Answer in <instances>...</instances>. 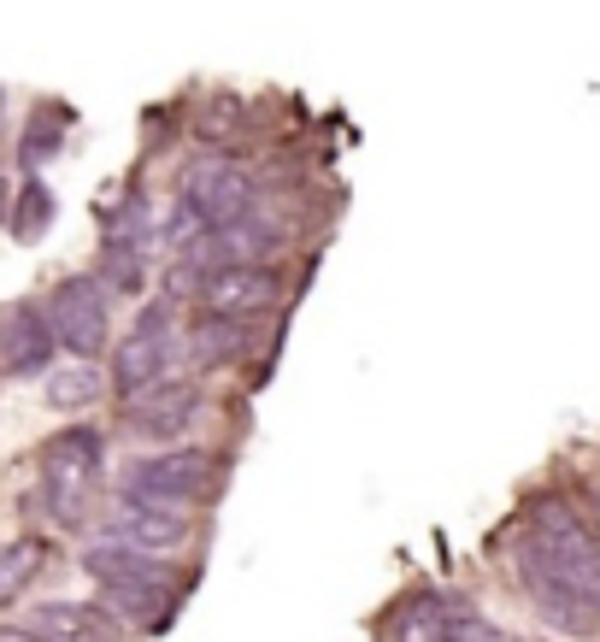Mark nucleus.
Returning a JSON list of instances; mask_svg holds the SVG:
<instances>
[{
  "mask_svg": "<svg viewBox=\"0 0 600 642\" xmlns=\"http://www.w3.org/2000/svg\"><path fill=\"white\" fill-rule=\"evenodd\" d=\"M224 489V460L213 448H159V454H141V460L124 466L118 495L124 502H141V507H171V513H195L206 502H218Z\"/></svg>",
  "mask_w": 600,
  "mask_h": 642,
  "instance_id": "nucleus-1",
  "label": "nucleus"
},
{
  "mask_svg": "<svg viewBox=\"0 0 600 642\" xmlns=\"http://www.w3.org/2000/svg\"><path fill=\"white\" fill-rule=\"evenodd\" d=\"M41 566H48V543L41 536H7L0 543V607H12L30 590Z\"/></svg>",
  "mask_w": 600,
  "mask_h": 642,
  "instance_id": "nucleus-15",
  "label": "nucleus"
},
{
  "mask_svg": "<svg viewBox=\"0 0 600 642\" xmlns=\"http://www.w3.org/2000/svg\"><path fill=\"white\" fill-rule=\"evenodd\" d=\"M200 407L206 396L195 383H154L148 396H130L124 401V430H136V437H148V442H177V437H189L195 419H200Z\"/></svg>",
  "mask_w": 600,
  "mask_h": 642,
  "instance_id": "nucleus-8",
  "label": "nucleus"
},
{
  "mask_svg": "<svg viewBox=\"0 0 600 642\" xmlns=\"http://www.w3.org/2000/svg\"><path fill=\"white\" fill-rule=\"evenodd\" d=\"M48 218H53V195L41 189V183H24V189H18V213H12V231L24 236V242H36L41 231H48Z\"/></svg>",
  "mask_w": 600,
  "mask_h": 642,
  "instance_id": "nucleus-18",
  "label": "nucleus"
},
{
  "mask_svg": "<svg viewBox=\"0 0 600 642\" xmlns=\"http://www.w3.org/2000/svg\"><path fill=\"white\" fill-rule=\"evenodd\" d=\"M71 130V107H36V118L24 124V136H18V165L36 172V165H48V154H59V142Z\"/></svg>",
  "mask_w": 600,
  "mask_h": 642,
  "instance_id": "nucleus-16",
  "label": "nucleus"
},
{
  "mask_svg": "<svg viewBox=\"0 0 600 642\" xmlns=\"http://www.w3.org/2000/svg\"><path fill=\"white\" fill-rule=\"evenodd\" d=\"M383 636L388 642H460V619H453V607L436 590H419V595H406V602L388 613Z\"/></svg>",
  "mask_w": 600,
  "mask_h": 642,
  "instance_id": "nucleus-13",
  "label": "nucleus"
},
{
  "mask_svg": "<svg viewBox=\"0 0 600 642\" xmlns=\"http://www.w3.org/2000/svg\"><path fill=\"white\" fill-rule=\"evenodd\" d=\"M519 642H530V636H519Z\"/></svg>",
  "mask_w": 600,
  "mask_h": 642,
  "instance_id": "nucleus-20",
  "label": "nucleus"
},
{
  "mask_svg": "<svg viewBox=\"0 0 600 642\" xmlns=\"http://www.w3.org/2000/svg\"><path fill=\"white\" fill-rule=\"evenodd\" d=\"M171 360H177V324H171V307L165 301H148L141 307V319L130 324V337L112 348V389L118 401L130 396H148L154 383L171 378Z\"/></svg>",
  "mask_w": 600,
  "mask_h": 642,
  "instance_id": "nucleus-6",
  "label": "nucleus"
},
{
  "mask_svg": "<svg viewBox=\"0 0 600 642\" xmlns=\"http://www.w3.org/2000/svg\"><path fill=\"white\" fill-rule=\"evenodd\" d=\"M30 631H41L48 642H112L118 619L100 602H41L30 613Z\"/></svg>",
  "mask_w": 600,
  "mask_h": 642,
  "instance_id": "nucleus-12",
  "label": "nucleus"
},
{
  "mask_svg": "<svg viewBox=\"0 0 600 642\" xmlns=\"http://www.w3.org/2000/svg\"><path fill=\"white\" fill-rule=\"evenodd\" d=\"M0 642H48V636L30 631V625H0Z\"/></svg>",
  "mask_w": 600,
  "mask_h": 642,
  "instance_id": "nucleus-19",
  "label": "nucleus"
},
{
  "mask_svg": "<svg viewBox=\"0 0 600 642\" xmlns=\"http://www.w3.org/2000/svg\"><path fill=\"white\" fill-rule=\"evenodd\" d=\"M195 301H200V313L254 324L259 313H272L283 301V272L277 265H213V272L195 278Z\"/></svg>",
  "mask_w": 600,
  "mask_h": 642,
  "instance_id": "nucleus-7",
  "label": "nucleus"
},
{
  "mask_svg": "<svg viewBox=\"0 0 600 642\" xmlns=\"http://www.w3.org/2000/svg\"><path fill=\"white\" fill-rule=\"evenodd\" d=\"M177 206H189L206 231H224V224H242L259 213V177L242 159L213 148L177 172Z\"/></svg>",
  "mask_w": 600,
  "mask_h": 642,
  "instance_id": "nucleus-4",
  "label": "nucleus"
},
{
  "mask_svg": "<svg viewBox=\"0 0 600 642\" xmlns=\"http://www.w3.org/2000/svg\"><path fill=\"white\" fill-rule=\"evenodd\" d=\"M100 283L107 295H136L141 278H148V260H141V242L136 236H107V260H100Z\"/></svg>",
  "mask_w": 600,
  "mask_h": 642,
  "instance_id": "nucleus-17",
  "label": "nucleus"
},
{
  "mask_svg": "<svg viewBox=\"0 0 600 642\" xmlns=\"http://www.w3.org/2000/svg\"><path fill=\"white\" fill-rule=\"evenodd\" d=\"M48 324H53V342L66 348L71 360H100L112 342V295L95 272H71L48 289Z\"/></svg>",
  "mask_w": 600,
  "mask_h": 642,
  "instance_id": "nucleus-5",
  "label": "nucleus"
},
{
  "mask_svg": "<svg viewBox=\"0 0 600 642\" xmlns=\"http://www.w3.org/2000/svg\"><path fill=\"white\" fill-rule=\"evenodd\" d=\"M107 389H112V378L95 360H71V366L48 371V396L41 401H48L53 412H89L95 401H107Z\"/></svg>",
  "mask_w": 600,
  "mask_h": 642,
  "instance_id": "nucleus-14",
  "label": "nucleus"
},
{
  "mask_svg": "<svg viewBox=\"0 0 600 642\" xmlns=\"http://www.w3.org/2000/svg\"><path fill=\"white\" fill-rule=\"evenodd\" d=\"M107 543H130L141 554H159V561H171V554L189 543V513H171V507H141V502H112L107 513Z\"/></svg>",
  "mask_w": 600,
  "mask_h": 642,
  "instance_id": "nucleus-10",
  "label": "nucleus"
},
{
  "mask_svg": "<svg viewBox=\"0 0 600 642\" xmlns=\"http://www.w3.org/2000/svg\"><path fill=\"white\" fill-rule=\"evenodd\" d=\"M41 502L59 525H82V513H89L95 489H100V471H107V437H100L95 425H71L59 430V437L41 442Z\"/></svg>",
  "mask_w": 600,
  "mask_h": 642,
  "instance_id": "nucleus-2",
  "label": "nucleus"
},
{
  "mask_svg": "<svg viewBox=\"0 0 600 642\" xmlns=\"http://www.w3.org/2000/svg\"><path fill=\"white\" fill-rule=\"evenodd\" d=\"M82 572L100 584V607H107L118 625L124 619H154L171 595V566L159 554H141L130 543H89L82 548Z\"/></svg>",
  "mask_w": 600,
  "mask_h": 642,
  "instance_id": "nucleus-3",
  "label": "nucleus"
},
{
  "mask_svg": "<svg viewBox=\"0 0 600 642\" xmlns=\"http://www.w3.org/2000/svg\"><path fill=\"white\" fill-rule=\"evenodd\" d=\"M254 348V324L247 319H218V313H195L183 330V354L195 371H224Z\"/></svg>",
  "mask_w": 600,
  "mask_h": 642,
  "instance_id": "nucleus-11",
  "label": "nucleus"
},
{
  "mask_svg": "<svg viewBox=\"0 0 600 642\" xmlns=\"http://www.w3.org/2000/svg\"><path fill=\"white\" fill-rule=\"evenodd\" d=\"M53 354H59V342H53L48 307L41 301H12L7 313H0V371L36 378V371L53 366Z\"/></svg>",
  "mask_w": 600,
  "mask_h": 642,
  "instance_id": "nucleus-9",
  "label": "nucleus"
}]
</instances>
